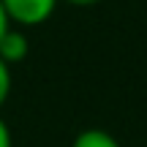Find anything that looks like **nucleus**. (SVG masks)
Listing matches in <instances>:
<instances>
[{"mask_svg":"<svg viewBox=\"0 0 147 147\" xmlns=\"http://www.w3.org/2000/svg\"><path fill=\"white\" fill-rule=\"evenodd\" d=\"M65 3H71V5H82V8H87V5H95V3H101V0H65Z\"/></svg>","mask_w":147,"mask_h":147,"instance_id":"0eeeda50","label":"nucleus"},{"mask_svg":"<svg viewBox=\"0 0 147 147\" xmlns=\"http://www.w3.org/2000/svg\"><path fill=\"white\" fill-rule=\"evenodd\" d=\"M27 49H30V44H27V36L22 33V27L11 25L5 30V36L0 38V60L14 68L16 63H22L27 57Z\"/></svg>","mask_w":147,"mask_h":147,"instance_id":"f03ea898","label":"nucleus"},{"mask_svg":"<svg viewBox=\"0 0 147 147\" xmlns=\"http://www.w3.org/2000/svg\"><path fill=\"white\" fill-rule=\"evenodd\" d=\"M0 147H11V131H8L3 117H0Z\"/></svg>","mask_w":147,"mask_h":147,"instance_id":"39448f33","label":"nucleus"},{"mask_svg":"<svg viewBox=\"0 0 147 147\" xmlns=\"http://www.w3.org/2000/svg\"><path fill=\"white\" fill-rule=\"evenodd\" d=\"M11 82H14V76H11V65L0 60V106H3L5 101H8V93H11Z\"/></svg>","mask_w":147,"mask_h":147,"instance_id":"20e7f679","label":"nucleus"},{"mask_svg":"<svg viewBox=\"0 0 147 147\" xmlns=\"http://www.w3.org/2000/svg\"><path fill=\"white\" fill-rule=\"evenodd\" d=\"M8 27H11V19H8V14H5V8H3V0H0V38L5 36Z\"/></svg>","mask_w":147,"mask_h":147,"instance_id":"423d86ee","label":"nucleus"},{"mask_svg":"<svg viewBox=\"0 0 147 147\" xmlns=\"http://www.w3.org/2000/svg\"><path fill=\"white\" fill-rule=\"evenodd\" d=\"M71 147H123V144L104 128H87V131L76 134Z\"/></svg>","mask_w":147,"mask_h":147,"instance_id":"7ed1b4c3","label":"nucleus"},{"mask_svg":"<svg viewBox=\"0 0 147 147\" xmlns=\"http://www.w3.org/2000/svg\"><path fill=\"white\" fill-rule=\"evenodd\" d=\"M57 3L60 0H3V8L14 27H36L55 14Z\"/></svg>","mask_w":147,"mask_h":147,"instance_id":"f257e3e1","label":"nucleus"}]
</instances>
